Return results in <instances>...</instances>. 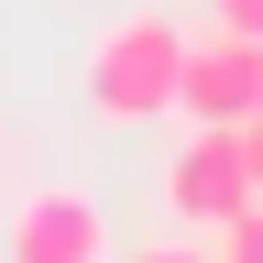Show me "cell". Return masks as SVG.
Masks as SVG:
<instances>
[{
	"mask_svg": "<svg viewBox=\"0 0 263 263\" xmlns=\"http://www.w3.org/2000/svg\"><path fill=\"white\" fill-rule=\"evenodd\" d=\"M110 252V219H99L88 186H22L11 197V263H99Z\"/></svg>",
	"mask_w": 263,
	"mask_h": 263,
	"instance_id": "cell-4",
	"label": "cell"
},
{
	"mask_svg": "<svg viewBox=\"0 0 263 263\" xmlns=\"http://www.w3.org/2000/svg\"><path fill=\"white\" fill-rule=\"evenodd\" d=\"M176 110H186V121H252V110H263V44H252V33H230V22L186 33Z\"/></svg>",
	"mask_w": 263,
	"mask_h": 263,
	"instance_id": "cell-3",
	"label": "cell"
},
{
	"mask_svg": "<svg viewBox=\"0 0 263 263\" xmlns=\"http://www.w3.org/2000/svg\"><path fill=\"white\" fill-rule=\"evenodd\" d=\"M176 77H186V33L164 11H132V22H110L88 44V110L99 121H164Z\"/></svg>",
	"mask_w": 263,
	"mask_h": 263,
	"instance_id": "cell-1",
	"label": "cell"
},
{
	"mask_svg": "<svg viewBox=\"0 0 263 263\" xmlns=\"http://www.w3.org/2000/svg\"><path fill=\"white\" fill-rule=\"evenodd\" d=\"M219 22H230V33H252V44H263V0H219Z\"/></svg>",
	"mask_w": 263,
	"mask_h": 263,
	"instance_id": "cell-7",
	"label": "cell"
},
{
	"mask_svg": "<svg viewBox=\"0 0 263 263\" xmlns=\"http://www.w3.org/2000/svg\"><path fill=\"white\" fill-rule=\"evenodd\" d=\"M132 263H209V252H197V230H186V241H143Z\"/></svg>",
	"mask_w": 263,
	"mask_h": 263,
	"instance_id": "cell-6",
	"label": "cell"
},
{
	"mask_svg": "<svg viewBox=\"0 0 263 263\" xmlns=\"http://www.w3.org/2000/svg\"><path fill=\"white\" fill-rule=\"evenodd\" d=\"M230 132H241V164H252V186H263V110H252V121H230Z\"/></svg>",
	"mask_w": 263,
	"mask_h": 263,
	"instance_id": "cell-8",
	"label": "cell"
},
{
	"mask_svg": "<svg viewBox=\"0 0 263 263\" xmlns=\"http://www.w3.org/2000/svg\"><path fill=\"white\" fill-rule=\"evenodd\" d=\"M209 263H263V197H252L241 219H219V230H209Z\"/></svg>",
	"mask_w": 263,
	"mask_h": 263,
	"instance_id": "cell-5",
	"label": "cell"
},
{
	"mask_svg": "<svg viewBox=\"0 0 263 263\" xmlns=\"http://www.w3.org/2000/svg\"><path fill=\"white\" fill-rule=\"evenodd\" d=\"M252 197H263V186H252L230 121H197L186 143L164 154V209H176V230H219V219H241Z\"/></svg>",
	"mask_w": 263,
	"mask_h": 263,
	"instance_id": "cell-2",
	"label": "cell"
}]
</instances>
